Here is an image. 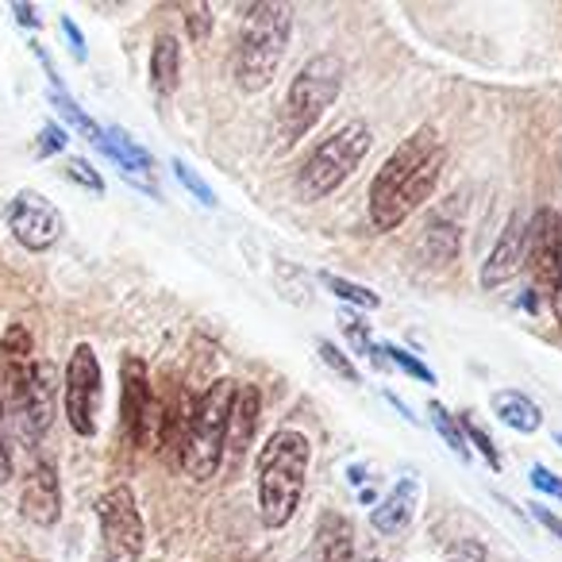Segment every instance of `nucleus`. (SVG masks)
<instances>
[{
    "label": "nucleus",
    "mask_w": 562,
    "mask_h": 562,
    "mask_svg": "<svg viewBox=\"0 0 562 562\" xmlns=\"http://www.w3.org/2000/svg\"><path fill=\"white\" fill-rule=\"evenodd\" d=\"M173 173H178V178H181V181H186V189H189V193H193V196H196V201H201V204H209V209H216V193H212V189H209V186H204V181H201V178H196V173H193V170H189V166H186V162H173Z\"/></svg>",
    "instance_id": "22"
},
{
    "label": "nucleus",
    "mask_w": 562,
    "mask_h": 562,
    "mask_svg": "<svg viewBox=\"0 0 562 562\" xmlns=\"http://www.w3.org/2000/svg\"><path fill=\"white\" fill-rule=\"evenodd\" d=\"M321 278L339 301H347V305H359V308H378V305H382V297H378L374 290H367V285H355V281H344V278H336V273H321Z\"/></svg>",
    "instance_id": "20"
},
{
    "label": "nucleus",
    "mask_w": 562,
    "mask_h": 562,
    "mask_svg": "<svg viewBox=\"0 0 562 562\" xmlns=\"http://www.w3.org/2000/svg\"><path fill=\"white\" fill-rule=\"evenodd\" d=\"M367 155H370V127L367 124L339 127V132L328 135V139L305 158V166H301V173H297L301 196L316 201V196L336 193V189L359 170Z\"/></svg>",
    "instance_id": "6"
},
{
    "label": "nucleus",
    "mask_w": 562,
    "mask_h": 562,
    "mask_svg": "<svg viewBox=\"0 0 562 562\" xmlns=\"http://www.w3.org/2000/svg\"><path fill=\"white\" fill-rule=\"evenodd\" d=\"M459 431H462V439H470V443L482 451V459L490 462L493 470H501V454H497V447H493V439H490V431L482 428V424L474 420V413H462L459 416Z\"/></svg>",
    "instance_id": "21"
},
{
    "label": "nucleus",
    "mask_w": 562,
    "mask_h": 562,
    "mask_svg": "<svg viewBox=\"0 0 562 562\" xmlns=\"http://www.w3.org/2000/svg\"><path fill=\"white\" fill-rule=\"evenodd\" d=\"M178 70H181L178 40L170 32H162L155 40V50H150V86H155L158 97H170L178 89Z\"/></svg>",
    "instance_id": "18"
},
{
    "label": "nucleus",
    "mask_w": 562,
    "mask_h": 562,
    "mask_svg": "<svg viewBox=\"0 0 562 562\" xmlns=\"http://www.w3.org/2000/svg\"><path fill=\"white\" fill-rule=\"evenodd\" d=\"M524 250H528V216L513 212V220H508L505 232H501L497 247L490 250V258H485V266H482L485 290H497V285H505V281L520 270Z\"/></svg>",
    "instance_id": "13"
},
{
    "label": "nucleus",
    "mask_w": 562,
    "mask_h": 562,
    "mask_svg": "<svg viewBox=\"0 0 562 562\" xmlns=\"http://www.w3.org/2000/svg\"><path fill=\"white\" fill-rule=\"evenodd\" d=\"M493 413H497V420L505 424V428L520 431V436H531V431H539V424H543V413H539L536 401H528L516 390H501L497 397H493Z\"/></svg>",
    "instance_id": "17"
},
{
    "label": "nucleus",
    "mask_w": 562,
    "mask_h": 562,
    "mask_svg": "<svg viewBox=\"0 0 562 562\" xmlns=\"http://www.w3.org/2000/svg\"><path fill=\"white\" fill-rule=\"evenodd\" d=\"M97 520H101V543L109 562H139L143 554V516L135 505V493L127 485H112L97 501Z\"/></svg>",
    "instance_id": "7"
},
{
    "label": "nucleus",
    "mask_w": 562,
    "mask_h": 562,
    "mask_svg": "<svg viewBox=\"0 0 562 562\" xmlns=\"http://www.w3.org/2000/svg\"><path fill=\"white\" fill-rule=\"evenodd\" d=\"M339 86H344V63L336 55H316L305 63V70L293 78L290 93L281 101L278 112V139L297 143L305 132H313V124H321L324 112L336 104Z\"/></svg>",
    "instance_id": "5"
},
{
    "label": "nucleus",
    "mask_w": 562,
    "mask_h": 562,
    "mask_svg": "<svg viewBox=\"0 0 562 562\" xmlns=\"http://www.w3.org/2000/svg\"><path fill=\"white\" fill-rule=\"evenodd\" d=\"M524 262H528L536 293L554 297V293H559V273H562V239H559V212L554 209H539L536 216H531Z\"/></svg>",
    "instance_id": "9"
},
{
    "label": "nucleus",
    "mask_w": 562,
    "mask_h": 562,
    "mask_svg": "<svg viewBox=\"0 0 562 562\" xmlns=\"http://www.w3.org/2000/svg\"><path fill=\"white\" fill-rule=\"evenodd\" d=\"M9 227H12V235H16L20 247L47 250V247H55L58 235H63V212H58L43 193L24 189V193H16L9 204Z\"/></svg>",
    "instance_id": "10"
},
{
    "label": "nucleus",
    "mask_w": 562,
    "mask_h": 562,
    "mask_svg": "<svg viewBox=\"0 0 562 562\" xmlns=\"http://www.w3.org/2000/svg\"><path fill=\"white\" fill-rule=\"evenodd\" d=\"M528 477H531V485H536V493H547V497L562 501V477L559 474H551L547 467H531Z\"/></svg>",
    "instance_id": "24"
},
{
    "label": "nucleus",
    "mask_w": 562,
    "mask_h": 562,
    "mask_svg": "<svg viewBox=\"0 0 562 562\" xmlns=\"http://www.w3.org/2000/svg\"><path fill=\"white\" fill-rule=\"evenodd\" d=\"M413 508H416V482L405 477V482L393 485V493L374 508L370 524H374L378 536H401V531L413 524Z\"/></svg>",
    "instance_id": "15"
},
{
    "label": "nucleus",
    "mask_w": 562,
    "mask_h": 562,
    "mask_svg": "<svg viewBox=\"0 0 562 562\" xmlns=\"http://www.w3.org/2000/svg\"><path fill=\"white\" fill-rule=\"evenodd\" d=\"M12 474V454H9V439H4V420H0V485L9 482Z\"/></svg>",
    "instance_id": "29"
},
{
    "label": "nucleus",
    "mask_w": 562,
    "mask_h": 562,
    "mask_svg": "<svg viewBox=\"0 0 562 562\" xmlns=\"http://www.w3.org/2000/svg\"><path fill=\"white\" fill-rule=\"evenodd\" d=\"M66 35H70L74 50H78V55H86V47H81V35H78V27H74V24H70V20H66Z\"/></svg>",
    "instance_id": "32"
},
{
    "label": "nucleus",
    "mask_w": 562,
    "mask_h": 562,
    "mask_svg": "<svg viewBox=\"0 0 562 562\" xmlns=\"http://www.w3.org/2000/svg\"><path fill=\"white\" fill-rule=\"evenodd\" d=\"M447 562H485V547L477 539H459L447 554Z\"/></svg>",
    "instance_id": "26"
},
{
    "label": "nucleus",
    "mask_w": 562,
    "mask_h": 562,
    "mask_svg": "<svg viewBox=\"0 0 562 562\" xmlns=\"http://www.w3.org/2000/svg\"><path fill=\"white\" fill-rule=\"evenodd\" d=\"M232 401H235V385L227 378L212 382L204 390V397L193 405L186 420V431H181V447L178 459L181 470L196 482L212 477L224 462V443H227V416H232Z\"/></svg>",
    "instance_id": "4"
},
{
    "label": "nucleus",
    "mask_w": 562,
    "mask_h": 562,
    "mask_svg": "<svg viewBox=\"0 0 562 562\" xmlns=\"http://www.w3.org/2000/svg\"><path fill=\"white\" fill-rule=\"evenodd\" d=\"M531 513H536V520L543 524V528L551 531V536H559V539H562V520H559V516H554V513H547L543 505H536V508H531Z\"/></svg>",
    "instance_id": "30"
},
{
    "label": "nucleus",
    "mask_w": 562,
    "mask_h": 562,
    "mask_svg": "<svg viewBox=\"0 0 562 562\" xmlns=\"http://www.w3.org/2000/svg\"><path fill=\"white\" fill-rule=\"evenodd\" d=\"M428 420H431V428L439 431V439H443V443L451 447L459 459H467L470 451H467V439H462V431H459V420H454V416L447 413L439 401H431V405H428Z\"/></svg>",
    "instance_id": "19"
},
{
    "label": "nucleus",
    "mask_w": 562,
    "mask_h": 562,
    "mask_svg": "<svg viewBox=\"0 0 562 562\" xmlns=\"http://www.w3.org/2000/svg\"><path fill=\"white\" fill-rule=\"evenodd\" d=\"M186 24H189V35H193V43H201L204 35H209L212 12L204 9V4H196V9H186Z\"/></svg>",
    "instance_id": "27"
},
{
    "label": "nucleus",
    "mask_w": 562,
    "mask_h": 562,
    "mask_svg": "<svg viewBox=\"0 0 562 562\" xmlns=\"http://www.w3.org/2000/svg\"><path fill=\"white\" fill-rule=\"evenodd\" d=\"M258 513L266 528H285L305 497L308 439L293 428H278L258 454Z\"/></svg>",
    "instance_id": "2"
},
{
    "label": "nucleus",
    "mask_w": 562,
    "mask_h": 562,
    "mask_svg": "<svg viewBox=\"0 0 562 562\" xmlns=\"http://www.w3.org/2000/svg\"><path fill=\"white\" fill-rule=\"evenodd\" d=\"M321 355H324V359L331 362V370H336L339 378H351V382H359V370H355L351 362H347L344 355H339V351H336V347H331V344H321Z\"/></svg>",
    "instance_id": "28"
},
{
    "label": "nucleus",
    "mask_w": 562,
    "mask_h": 562,
    "mask_svg": "<svg viewBox=\"0 0 562 562\" xmlns=\"http://www.w3.org/2000/svg\"><path fill=\"white\" fill-rule=\"evenodd\" d=\"M554 443H559V447H562V431H554Z\"/></svg>",
    "instance_id": "34"
},
{
    "label": "nucleus",
    "mask_w": 562,
    "mask_h": 562,
    "mask_svg": "<svg viewBox=\"0 0 562 562\" xmlns=\"http://www.w3.org/2000/svg\"><path fill=\"white\" fill-rule=\"evenodd\" d=\"M447 150L436 127H420L413 139H405L385 166L374 173L370 186V224L378 232H393L401 227L436 189L439 173H443Z\"/></svg>",
    "instance_id": "1"
},
{
    "label": "nucleus",
    "mask_w": 562,
    "mask_h": 562,
    "mask_svg": "<svg viewBox=\"0 0 562 562\" xmlns=\"http://www.w3.org/2000/svg\"><path fill=\"white\" fill-rule=\"evenodd\" d=\"M258 420H262V393H258V385H239L232 401V416H227V462H239L250 451Z\"/></svg>",
    "instance_id": "14"
},
{
    "label": "nucleus",
    "mask_w": 562,
    "mask_h": 562,
    "mask_svg": "<svg viewBox=\"0 0 562 562\" xmlns=\"http://www.w3.org/2000/svg\"><path fill=\"white\" fill-rule=\"evenodd\" d=\"M20 513L40 528H50L63 516V493H58V470L50 459H35V467L27 470L24 493H20Z\"/></svg>",
    "instance_id": "12"
},
{
    "label": "nucleus",
    "mask_w": 562,
    "mask_h": 562,
    "mask_svg": "<svg viewBox=\"0 0 562 562\" xmlns=\"http://www.w3.org/2000/svg\"><path fill=\"white\" fill-rule=\"evenodd\" d=\"M66 135L58 132V127H47V135H43V150H63Z\"/></svg>",
    "instance_id": "31"
},
{
    "label": "nucleus",
    "mask_w": 562,
    "mask_h": 562,
    "mask_svg": "<svg viewBox=\"0 0 562 562\" xmlns=\"http://www.w3.org/2000/svg\"><path fill=\"white\" fill-rule=\"evenodd\" d=\"M66 173H70V178H78L86 189H93V193H101V189H104L101 173H97L93 166L86 162V158H70V166H66Z\"/></svg>",
    "instance_id": "25"
},
{
    "label": "nucleus",
    "mask_w": 562,
    "mask_h": 562,
    "mask_svg": "<svg viewBox=\"0 0 562 562\" xmlns=\"http://www.w3.org/2000/svg\"><path fill=\"white\" fill-rule=\"evenodd\" d=\"M293 35V12L278 0L250 4L235 40V81L243 93H262L278 74Z\"/></svg>",
    "instance_id": "3"
},
{
    "label": "nucleus",
    "mask_w": 562,
    "mask_h": 562,
    "mask_svg": "<svg viewBox=\"0 0 562 562\" xmlns=\"http://www.w3.org/2000/svg\"><path fill=\"white\" fill-rule=\"evenodd\" d=\"M155 397H150L147 367L139 359H124V405H120V420L132 443H150L155 436Z\"/></svg>",
    "instance_id": "11"
},
{
    "label": "nucleus",
    "mask_w": 562,
    "mask_h": 562,
    "mask_svg": "<svg viewBox=\"0 0 562 562\" xmlns=\"http://www.w3.org/2000/svg\"><path fill=\"white\" fill-rule=\"evenodd\" d=\"M316 559L321 562H351L355 554V531L351 520L339 513H324L321 528H316Z\"/></svg>",
    "instance_id": "16"
},
{
    "label": "nucleus",
    "mask_w": 562,
    "mask_h": 562,
    "mask_svg": "<svg viewBox=\"0 0 562 562\" xmlns=\"http://www.w3.org/2000/svg\"><path fill=\"white\" fill-rule=\"evenodd\" d=\"M101 362L93 347L78 344L66 367V416L78 436H97V413H101Z\"/></svg>",
    "instance_id": "8"
},
{
    "label": "nucleus",
    "mask_w": 562,
    "mask_h": 562,
    "mask_svg": "<svg viewBox=\"0 0 562 562\" xmlns=\"http://www.w3.org/2000/svg\"><path fill=\"white\" fill-rule=\"evenodd\" d=\"M559 239H562V216H559ZM554 308H559V321H562V273H559V293H554Z\"/></svg>",
    "instance_id": "33"
},
{
    "label": "nucleus",
    "mask_w": 562,
    "mask_h": 562,
    "mask_svg": "<svg viewBox=\"0 0 562 562\" xmlns=\"http://www.w3.org/2000/svg\"><path fill=\"white\" fill-rule=\"evenodd\" d=\"M385 359H390V362H397L401 370H408V374H413V378H420V382H428V385L436 382V374H431V370L424 367L420 359H413V355H405V351H401V347H390V351H385Z\"/></svg>",
    "instance_id": "23"
}]
</instances>
